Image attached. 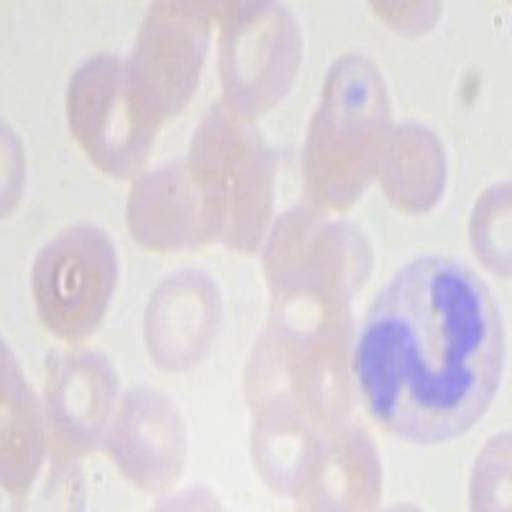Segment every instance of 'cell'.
I'll list each match as a JSON object with an SVG mask.
<instances>
[{
	"instance_id": "1",
	"label": "cell",
	"mask_w": 512,
	"mask_h": 512,
	"mask_svg": "<svg viewBox=\"0 0 512 512\" xmlns=\"http://www.w3.org/2000/svg\"><path fill=\"white\" fill-rule=\"evenodd\" d=\"M505 372V328L474 269L423 254L397 269L364 313L351 377L379 428L443 443L487 413Z\"/></svg>"
},
{
	"instance_id": "2",
	"label": "cell",
	"mask_w": 512,
	"mask_h": 512,
	"mask_svg": "<svg viewBox=\"0 0 512 512\" xmlns=\"http://www.w3.org/2000/svg\"><path fill=\"white\" fill-rule=\"evenodd\" d=\"M277 310L254 346L249 397L262 415L331 428L349 413V305L274 297Z\"/></svg>"
},
{
	"instance_id": "3",
	"label": "cell",
	"mask_w": 512,
	"mask_h": 512,
	"mask_svg": "<svg viewBox=\"0 0 512 512\" xmlns=\"http://www.w3.org/2000/svg\"><path fill=\"white\" fill-rule=\"evenodd\" d=\"M390 123V98L377 64L364 54L333 62L305 136L310 198L328 210H349L379 175Z\"/></svg>"
},
{
	"instance_id": "4",
	"label": "cell",
	"mask_w": 512,
	"mask_h": 512,
	"mask_svg": "<svg viewBox=\"0 0 512 512\" xmlns=\"http://www.w3.org/2000/svg\"><path fill=\"white\" fill-rule=\"evenodd\" d=\"M216 239L251 254L267 236L277 164L259 128L213 105L192 136L187 154Z\"/></svg>"
},
{
	"instance_id": "5",
	"label": "cell",
	"mask_w": 512,
	"mask_h": 512,
	"mask_svg": "<svg viewBox=\"0 0 512 512\" xmlns=\"http://www.w3.org/2000/svg\"><path fill=\"white\" fill-rule=\"evenodd\" d=\"M223 108L254 121L285 100L303 62V34L280 3H221Z\"/></svg>"
},
{
	"instance_id": "6",
	"label": "cell",
	"mask_w": 512,
	"mask_h": 512,
	"mask_svg": "<svg viewBox=\"0 0 512 512\" xmlns=\"http://www.w3.org/2000/svg\"><path fill=\"white\" fill-rule=\"evenodd\" d=\"M264 267L274 297L349 305L372 272V246L351 223L292 208L274 223Z\"/></svg>"
},
{
	"instance_id": "7",
	"label": "cell",
	"mask_w": 512,
	"mask_h": 512,
	"mask_svg": "<svg viewBox=\"0 0 512 512\" xmlns=\"http://www.w3.org/2000/svg\"><path fill=\"white\" fill-rule=\"evenodd\" d=\"M118 285V251L93 223L64 228L31 269L36 315L52 336L80 344L93 336Z\"/></svg>"
},
{
	"instance_id": "8",
	"label": "cell",
	"mask_w": 512,
	"mask_h": 512,
	"mask_svg": "<svg viewBox=\"0 0 512 512\" xmlns=\"http://www.w3.org/2000/svg\"><path fill=\"white\" fill-rule=\"evenodd\" d=\"M210 3H154L126 62L128 98L141 121L159 126L198 88L216 18Z\"/></svg>"
},
{
	"instance_id": "9",
	"label": "cell",
	"mask_w": 512,
	"mask_h": 512,
	"mask_svg": "<svg viewBox=\"0 0 512 512\" xmlns=\"http://www.w3.org/2000/svg\"><path fill=\"white\" fill-rule=\"evenodd\" d=\"M67 123L90 162L116 180L144 167L157 136V126L134 111L126 62L116 54H98L77 67L67 88Z\"/></svg>"
},
{
	"instance_id": "10",
	"label": "cell",
	"mask_w": 512,
	"mask_h": 512,
	"mask_svg": "<svg viewBox=\"0 0 512 512\" xmlns=\"http://www.w3.org/2000/svg\"><path fill=\"white\" fill-rule=\"evenodd\" d=\"M118 377L103 354L59 351L47 361L44 418L54 461L93 454L116 418Z\"/></svg>"
},
{
	"instance_id": "11",
	"label": "cell",
	"mask_w": 512,
	"mask_h": 512,
	"mask_svg": "<svg viewBox=\"0 0 512 512\" xmlns=\"http://www.w3.org/2000/svg\"><path fill=\"white\" fill-rule=\"evenodd\" d=\"M105 448L121 474L141 489H164L185 466V425L167 395L136 387L121 400Z\"/></svg>"
},
{
	"instance_id": "12",
	"label": "cell",
	"mask_w": 512,
	"mask_h": 512,
	"mask_svg": "<svg viewBox=\"0 0 512 512\" xmlns=\"http://www.w3.org/2000/svg\"><path fill=\"white\" fill-rule=\"evenodd\" d=\"M221 326L216 282L198 269L169 274L146 308L149 354L167 372H187L208 354Z\"/></svg>"
},
{
	"instance_id": "13",
	"label": "cell",
	"mask_w": 512,
	"mask_h": 512,
	"mask_svg": "<svg viewBox=\"0 0 512 512\" xmlns=\"http://www.w3.org/2000/svg\"><path fill=\"white\" fill-rule=\"evenodd\" d=\"M126 223L134 239L157 254L200 249L216 239L187 159L141 175L134 182L126 205Z\"/></svg>"
},
{
	"instance_id": "14",
	"label": "cell",
	"mask_w": 512,
	"mask_h": 512,
	"mask_svg": "<svg viewBox=\"0 0 512 512\" xmlns=\"http://www.w3.org/2000/svg\"><path fill=\"white\" fill-rule=\"evenodd\" d=\"M377 461V451L367 433L354 425H344L333 436H323L297 495L310 500L313 507L328 510L374 507L382 489Z\"/></svg>"
},
{
	"instance_id": "15",
	"label": "cell",
	"mask_w": 512,
	"mask_h": 512,
	"mask_svg": "<svg viewBox=\"0 0 512 512\" xmlns=\"http://www.w3.org/2000/svg\"><path fill=\"white\" fill-rule=\"evenodd\" d=\"M382 187L395 208L423 213L433 208L446 187V157L433 131L415 123L392 131L379 167Z\"/></svg>"
},
{
	"instance_id": "16",
	"label": "cell",
	"mask_w": 512,
	"mask_h": 512,
	"mask_svg": "<svg viewBox=\"0 0 512 512\" xmlns=\"http://www.w3.org/2000/svg\"><path fill=\"white\" fill-rule=\"evenodd\" d=\"M44 420L34 390L3 346V487L8 495H24L34 484L44 456Z\"/></svg>"
},
{
	"instance_id": "17",
	"label": "cell",
	"mask_w": 512,
	"mask_h": 512,
	"mask_svg": "<svg viewBox=\"0 0 512 512\" xmlns=\"http://www.w3.org/2000/svg\"><path fill=\"white\" fill-rule=\"evenodd\" d=\"M507 192H510L507 182L495 187V208H492V221L495 223H489L482 203L477 205L472 223V241L479 259H484L489 269L500 274H507V236H502V221H507V205H510Z\"/></svg>"
}]
</instances>
